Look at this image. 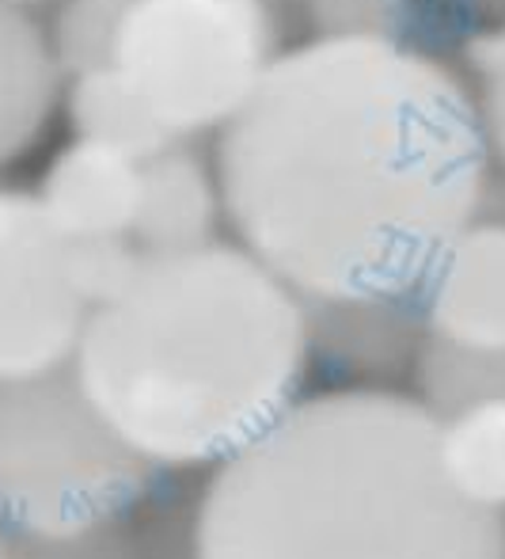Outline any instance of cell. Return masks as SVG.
I'll return each mask as SVG.
<instances>
[{
  "label": "cell",
  "mask_w": 505,
  "mask_h": 559,
  "mask_svg": "<svg viewBox=\"0 0 505 559\" xmlns=\"http://www.w3.org/2000/svg\"><path fill=\"white\" fill-rule=\"evenodd\" d=\"M491 156L453 69L338 27L278 53L220 126L217 191L240 248L308 309H392L479 217Z\"/></svg>",
  "instance_id": "cell-1"
},
{
  "label": "cell",
  "mask_w": 505,
  "mask_h": 559,
  "mask_svg": "<svg viewBox=\"0 0 505 559\" xmlns=\"http://www.w3.org/2000/svg\"><path fill=\"white\" fill-rule=\"evenodd\" d=\"M312 312L240 243L141 255L92 305L73 377L156 472L217 468L301 400Z\"/></svg>",
  "instance_id": "cell-2"
},
{
  "label": "cell",
  "mask_w": 505,
  "mask_h": 559,
  "mask_svg": "<svg viewBox=\"0 0 505 559\" xmlns=\"http://www.w3.org/2000/svg\"><path fill=\"white\" fill-rule=\"evenodd\" d=\"M505 514L453 491L437 415L381 389L301 396L217 464L194 559H502Z\"/></svg>",
  "instance_id": "cell-3"
},
{
  "label": "cell",
  "mask_w": 505,
  "mask_h": 559,
  "mask_svg": "<svg viewBox=\"0 0 505 559\" xmlns=\"http://www.w3.org/2000/svg\"><path fill=\"white\" fill-rule=\"evenodd\" d=\"M156 468L103 423L73 369L0 381V537H84L125 525Z\"/></svg>",
  "instance_id": "cell-4"
},
{
  "label": "cell",
  "mask_w": 505,
  "mask_h": 559,
  "mask_svg": "<svg viewBox=\"0 0 505 559\" xmlns=\"http://www.w3.org/2000/svg\"><path fill=\"white\" fill-rule=\"evenodd\" d=\"M274 50L266 0H122L107 66L168 138L220 130Z\"/></svg>",
  "instance_id": "cell-5"
},
{
  "label": "cell",
  "mask_w": 505,
  "mask_h": 559,
  "mask_svg": "<svg viewBox=\"0 0 505 559\" xmlns=\"http://www.w3.org/2000/svg\"><path fill=\"white\" fill-rule=\"evenodd\" d=\"M130 243H76L38 194L0 187V381L73 366L92 305L130 271Z\"/></svg>",
  "instance_id": "cell-6"
},
{
  "label": "cell",
  "mask_w": 505,
  "mask_h": 559,
  "mask_svg": "<svg viewBox=\"0 0 505 559\" xmlns=\"http://www.w3.org/2000/svg\"><path fill=\"white\" fill-rule=\"evenodd\" d=\"M414 312L433 343L505 354V225L476 217L460 228L425 274Z\"/></svg>",
  "instance_id": "cell-7"
},
{
  "label": "cell",
  "mask_w": 505,
  "mask_h": 559,
  "mask_svg": "<svg viewBox=\"0 0 505 559\" xmlns=\"http://www.w3.org/2000/svg\"><path fill=\"white\" fill-rule=\"evenodd\" d=\"M145 156L76 138L46 168L38 202L50 225L76 243H130L141 217Z\"/></svg>",
  "instance_id": "cell-8"
},
{
  "label": "cell",
  "mask_w": 505,
  "mask_h": 559,
  "mask_svg": "<svg viewBox=\"0 0 505 559\" xmlns=\"http://www.w3.org/2000/svg\"><path fill=\"white\" fill-rule=\"evenodd\" d=\"M61 81L50 35L23 8L0 4V168L43 138Z\"/></svg>",
  "instance_id": "cell-9"
},
{
  "label": "cell",
  "mask_w": 505,
  "mask_h": 559,
  "mask_svg": "<svg viewBox=\"0 0 505 559\" xmlns=\"http://www.w3.org/2000/svg\"><path fill=\"white\" fill-rule=\"evenodd\" d=\"M145 194H141V217L133 228V251L160 255V251H183L213 240V225L220 214L217 179L183 141L160 148L141 160Z\"/></svg>",
  "instance_id": "cell-10"
},
{
  "label": "cell",
  "mask_w": 505,
  "mask_h": 559,
  "mask_svg": "<svg viewBox=\"0 0 505 559\" xmlns=\"http://www.w3.org/2000/svg\"><path fill=\"white\" fill-rule=\"evenodd\" d=\"M437 456L460 499L505 514V396L437 415Z\"/></svg>",
  "instance_id": "cell-11"
},
{
  "label": "cell",
  "mask_w": 505,
  "mask_h": 559,
  "mask_svg": "<svg viewBox=\"0 0 505 559\" xmlns=\"http://www.w3.org/2000/svg\"><path fill=\"white\" fill-rule=\"evenodd\" d=\"M69 118H73L76 138L122 148L130 156H153L176 145V138H168L148 118V111L133 99V92L110 66L69 76Z\"/></svg>",
  "instance_id": "cell-12"
},
{
  "label": "cell",
  "mask_w": 505,
  "mask_h": 559,
  "mask_svg": "<svg viewBox=\"0 0 505 559\" xmlns=\"http://www.w3.org/2000/svg\"><path fill=\"white\" fill-rule=\"evenodd\" d=\"M418 384L433 415H448L471 400L505 396V354L453 350L425 338L418 354Z\"/></svg>",
  "instance_id": "cell-13"
},
{
  "label": "cell",
  "mask_w": 505,
  "mask_h": 559,
  "mask_svg": "<svg viewBox=\"0 0 505 559\" xmlns=\"http://www.w3.org/2000/svg\"><path fill=\"white\" fill-rule=\"evenodd\" d=\"M118 12H122V0H65V8L58 12V23L50 31L53 58H58L65 81L107 66Z\"/></svg>",
  "instance_id": "cell-14"
},
{
  "label": "cell",
  "mask_w": 505,
  "mask_h": 559,
  "mask_svg": "<svg viewBox=\"0 0 505 559\" xmlns=\"http://www.w3.org/2000/svg\"><path fill=\"white\" fill-rule=\"evenodd\" d=\"M8 559H133L130 530L115 525V530L84 533V537H0Z\"/></svg>",
  "instance_id": "cell-15"
},
{
  "label": "cell",
  "mask_w": 505,
  "mask_h": 559,
  "mask_svg": "<svg viewBox=\"0 0 505 559\" xmlns=\"http://www.w3.org/2000/svg\"><path fill=\"white\" fill-rule=\"evenodd\" d=\"M476 73H479V111L486 122L491 153L505 168V20L476 46Z\"/></svg>",
  "instance_id": "cell-16"
},
{
  "label": "cell",
  "mask_w": 505,
  "mask_h": 559,
  "mask_svg": "<svg viewBox=\"0 0 505 559\" xmlns=\"http://www.w3.org/2000/svg\"><path fill=\"white\" fill-rule=\"evenodd\" d=\"M0 4H15V8H23V4H35V0H0Z\"/></svg>",
  "instance_id": "cell-17"
},
{
  "label": "cell",
  "mask_w": 505,
  "mask_h": 559,
  "mask_svg": "<svg viewBox=\"0 0 505 559\" xmlns=\"http://www.w3.org/2000/svg\"><path fill=\"white\" fill-rule=\"evenodd\" d=\"M0 559H8V552H4V545H0Z\"/></svg>",
  "instance_id": "cell-18"
},
{
  "label": "cell",
  "mask_w": 505,
  "mask_h": 559,
  "mask_svg": "<svg viewBox=\"0 0 505 559\" xmlns=\"http://www.w3.org/2000/svg\"><path fill=\"white\" fill-rule=\"evenodd\" d=\"M502 559H505V552H502Z\"/></svg>",
  "instance_id": "cell-19"
}]
</instances>
